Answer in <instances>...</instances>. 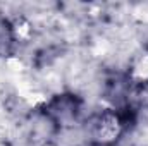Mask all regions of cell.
I'll list each match as a JSON object with an SVG mask.
<instances>
[{
	"label": "cell",
	"instance_id": "1",
	"mask_svg": "<svg viewBox=\"0 0 148 146\" xmlns=\"http://www.w3.org/2000/svg\"><path fill=\"white\" fill-rule=\"evenodd\" d=\"M97 132L102 141H110L119 134V120L114 115H105L97 126Z\"/></svg>",
	"mask_w": 148,
	"mask_h": 146
}]
</instances>
